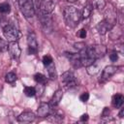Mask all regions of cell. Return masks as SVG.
<instances>
[{"mask_svg": "<svg viewBox=\"0 0 124 124\" xmlns=\"http://www.w3.org/2000/svg\"><path fill=\"white\" fill-rule=\"evenodd\" d=\"M34 79H35V81L37 82V83H41V84H46V76H44L43 74H41V73H38V74H36L35 76H34Z\"/></svg>", "mask_w": 124, "mask_h": 124, "instance_id": "obj_22", "label": "cell"}, {"mask_svg": "<svg viewBox=\"0 0 124 124\" xmlns=\"http://www.w3.org/2000/svg\"><path fill=\"white\" fill-rule=\"evenodd\" d=\"M123 114H124V109H123V108H121V110H120V112H119V114H118V116L122 118V117H123Z\"/></svg>", "mask_w": 124, "mask_h": 124, "instance_id": "obj_34", "label": "cell"}, {"mask_svg": "<svg viewBox=\"0 0 124 124\" xmlns=\"http://www.w3.org/2000/svg\"><path fill=\"white\" fill-rule=\"evenodd\" d=\"M36 115L32 111H23L17 116V121L20 123H31L35 120Z\"/></svg>", "mask_w": 124, "mask_h": 124, "instance_id": "obj_11", "label": "cell"}, {"mask_svg": "<svg viewBox=\"0 0 124 124\" xmlns=\"http://www.w3.org/2000/svg\"><path fill=\"white\" fill-rule=\"evenodd\" d=\"M11 11V7H10V4L7 3V2H3L0 4V13L2 14H8L10 13Z\"/></svg>", "mask_w": 124, "mask_h": 124, "instance_id": "obj_25", "label": "cell"}, {"mask_svg": "<svg viewBox=\"0 0 124 124\" xmlns=\"http://www.w3.org/2000/svg\"><path fill=\"white\" fill-rule=\"evenodd\" d=\"M92 10H93V6H92V4H87V5H85L84 8H83L81 16H82L83 18H87V17L91 15Z\"/></svg>", "mask_w": 124, "mask_h": 124, "instance_id": "obj_19", "label": "cell"}, {"mask_svg": "<svg viewBox=\"0 0 124 124\" xmlns=\"http://www.w3.org/2000/svg\"><path fill=\"white\" fill-rule=\"evenodd\" d=\"M62 97H63V91L62 89H57L54 94L52 95V98L50 100V106L51 107H57L60 103V101L62 100Z\"/></svg>", "mask_w": 124, "mask_h": 124, "instance_id": "obj_15", "label": "cell"}, {"mask_svg": "<svg viewBox=\"0 0 124 124\" xmlns=\"http://www.w3.org/2000/svg\"><path fill=\"white\" fill-rule=\"evenodd\" d=\"M55 4L53 0H41L40 2V11L44 15H50L54 10Z\"/></svg>", "mask_w": 124, "mask_h": 124, "instance_id": "obj_7", "label": "cell"}, {"mask_svg": "<svg viewBox=\"0 0 124 124\" xmlns=\"http://www.w3.org/2000/svg\"><path fill=\"white\" fill-rule=\"evenodd\" d=\"M99 70H100V67H99L95 62L87 67V73H88L90 76H95L96 74L99 73Z\"/></svg>", "mask_w": 124, "mask_h": 124, "instance_id": "obj_18", "label": "cell"}, {"mask_svg": "<svg viewBox=\"0 0 124 124\" xmlns=\"http://www.w3.org/2000/svg\"><path fill=\"white\" fill-rule=\"evenodd\" d=\"M27 45L29 54H36L38 51V42L34 32H29L27 35Z\"/></svg>", "mask_w": 124, "mask_h": 124, "instance_id": "obj_5", "label": "cell"}, {"mask_svg": "<svg viewBox=\"0 0 124 124\" xmlns=\"http://www.w3.org/2000/svg\"><path fill=\"white\" fill-rule=\"evenodd\" d=\"M53 62V59H52V57L50 56V55H48V54H46V55H45L44 57H43V64L46 67V66H48L49 64H51Z\"/></svg>", "mask_w": 124, "mask_h": 124, "instance_id": "obj_26", "label": "cell"}, {"mask_svg": "<svg viewBox=\"0 0 124 124\" xmlns=\"http://www.w3.org/2000/svg\"><path fill=\"white\" fill-rule=\"evenodd\" d=\"M8 43L5 41V40H3V39H1L0 38V52H5V51H7L8 50Z\"/></svg>", "mask_w": 124, "mask_h": 124, "instance_id": "obj_27", "label": "cell"}, {"mask_svg": "<svg viewBox=\"0 0 124 124\" xmlns=\"http://www.w3.org/2000/svg\"><path fill=\"white\" fill-rule=\"evenodd\" d=\"M51 112V108H50V105L47 103H42L38 109H37V114L39 117H46L50 114Z\"/></svg>", "mask_w": 124, "mask_h": 124, "instance_id": "obj_12", "label": "cell"}, {"mask_svg": "<svg viewBox=\"0 0 124 124\" xmlns=\"http://www.w3.org/2000/svg\"><path fill=\"white\" fill-rule=\"evenodd\" d=\"M66 55L68 56L71 64L75 67V68H79L81 67V63H80V57H79V53H66Z\"/></svg>", "mask_w": 124, "mask_h": 124, "instance_id": "obj_14", "label": "cell"}, {"mask_svg": "<svg viewBox=\"0 0 124 124\" xmlns=\"http://www.w3.org/2000/svg\"><path fill=\"white\" fill-rule=\"evenodd\" d=\"M123 102H124L123 95H121V94H115V95H113L112 100H111V103H112V105H113L114 108H121L122 105H123Z\"/></svg>", "mask_w": 124, "mask_h": 124, "instance_id": "obj_16", "label": "cell"}, {"mask_svg": "<svg viewBox=\"0 0 124 124\" xmlns=\"http://www.w3.org/2000/svg\"><path fill=\"white\" fill-rule=\"evenodd\" d=\"M3 34L5 36V38L9 41V42H16L18 39V31L17 29L11 25V24H7L4 26L3 28Z\"/></svg>", "mask_w": 124, "mask_h": 124, "instance_id": "obj_4", "label": "cell"}, {"mask_svg": "<svg viewBox=\"0 0 124 124\" xmlns=\"http://www.w3.org/2000/svg\"><path fill=\"white\" fill-rule=\"evenodd\" d=\"M109 59L111 60V61H116L117 59H118V53H117V51H112L110 54H109Z\"/></svg>", "mask_w": 124, "mask_h": 124, "instance_id": "obj_30", "label": "cell"}, {"mask_svg": "<svg viewBox=\"0 0 124 124\" xmlns=\"http://www.w3.org/2000/svg\"><path fill=\"white\" fill-rule=\"evenodd\" d=\"M88 119V114L87 113H84L80 116V121H86Z\"/></svg>", "mask_w": 124, "mask_h": 124, "instance_id": "obj_33", "label": "cell"}, {"mask_svg": "<svg viewBox=\"0 0 124 124\" xmlns=\"http://www.w3.org/2000/svg\"><path fill=\"white\" fill-rule=\"evenodd\" d=\"M111 27H112V25L110 23H108L107 20H102L97 24V30H98L99 34H101V35L107 34L111 29Z\"/></svg>", "mask_w": 124, "mask_h": 124, "instance_id": "obj_13", "label": "cell"}, {"mask_svg": "<svg viewBox=\"0 0 124 124\" xmlns=\"http://www.w3.org/2000/svg\"><path fill=\"white\" fill-rule=\"evenodd\" d=\"M74 46H75V47L78 50V52H79V51L84 50V49L87 47V46H85V44H84V43H76Z\"/></svg>", "mask_w": 124, "mask_h": 124, "instance_id": "obj_28", "label": "cell"}, {"mask_svg": "<svg viewBox=\"0 0 124 124\" xmlns=\"http://www.w3.org/2000/svg\"><path fill=\"white\" fill-rule=\"evenodd\" d=\"M88 99H89V93L88 92H84L79 96V100L81 102H86V101H88Z\"/></svg>", "mask_w": 124, "mask_h": 124, "instance_id": "obj_29", "label": "cell"}, {"mask_svg": "<svg viewBox=\"0 0 124 124\" xmlns=\"http://www.w3.org/2000/svg\"><path fill=\"white\" fill-rule=\"evenodd\" d=\"M63 120V116L62 115H59V114H49L48 117H47V121L49 122H53V123H59Z\"/></svg>", "mask_w": 124, "mask_h": 124, "instance_id": "obj_20", "label": "cell"}, {"mask_svg": "<svg viewBox=\"0 0 124 124\" xmlns=\"http://www.w3.org/2000/svg\"><path fill=\"white\" fill-rule=\"evenodd\" d=\"M41 16H42L40 17V19H41L43 30L46 33H50L52 31V19H51L50 16L49 15H44V14H42Z\"/></svg>", "mask_w": 124, "mask_h": 124, "instance_id": "obj_9", "label": "cell"}, {"mask_svg": "<svg viewBox=\"0 0 124 124\" xmlns=\"http://www.w3.org/2000/svg\"><path fill=\"white\" fill-rule=\"evenodd\" d=\"M68 2H70V3H74V2H76L77 0H67Z\"/></svg>", "mask_w": 124, "mask_h": 124, "instance_id": "obj_35", "label": "cell"}, {"mask_svg": "<svg viewBox=\"0 0 124 124\" xmlns=\"http://www.w3.org/2000/svg\"><path fill=\"white\" fill-rule=\"evenodd\" d=\"M8 50L14 59L19 58V56L21 54V49H20V46L17 42H10L8 45Z\"/></svg>", "mask_w": 124, "mask_h": 124, "instance_id": "obj_10", "label": "cell"}, {"mask_svg": "<svg viewBox=\"0 0 124 124\" xmlns=\"http://www.w3.org/2000/svg\"><path fill=\"white\" fill-rule=\"evenodd\" d=\"M108 114H109V109H108V108H105V109H104V111H103V113H102V116H103V117H108Z\"/></svg>", "mask_w": 124, "mask_h": 124, "instance_id": "obj_32", "label": "cell"}, {"mask_svg": "<svg viewBox=\"0 0 124 124\" xmlns=\"http://www.w3.org/2000/svg\"><path fill=\"white\" fill-rule=\"evenodd\" d=\"M18 6L24 17L30 18L35 15V9L32 0H18Z\"/></svg>", "mask_w": 124, "mask_h": 124, "instance_id": "obj_2", "label": "cell"}, {"mask_svg": "<svg viewBox=\"0 0 124 124\" xmlns=\"http://www.w3.org/2000/svg\"><path fill=\"white\" fill-rule=\"evenodd\" d=\"M107 52H108V49L103 45H94L86 47V53L96 60L98 58L104 57L107 54Z\"/></svg>", "mask_w": 124, "mask_h": 124, "instance_id": "obj_3", "label": "cell"}, {"mask_svg": "<svg viewBox=\"0 0 124 124\" xmlns=\"http://www.w3.org/2000/svg\"><path fill=\"white\" fill-rule=\"evenodd\" d=\"M46 69H47V74H48V77L51 78V79H55L57 75H56V70H55V65L53 64V62L51 64H49L48 66H46Z\"/></svg>", "mask_w": 124, "mask_h": 124, "instance_id": "obj_17", "label": "cell"}, {"mask_svg": "<svg viewBox=\"0 0 124 124\" xmlns=\"http://www.w3.org/2000/svg\"><path fill=\"white\" fill-rule=\"evenodd\" d=\"M23 91L27 97H34L36 95V89L35 87H32V86H25Z\"/></svg>", "mask_w": 124, "mask_h": 124, "instance_id": "obj_24", "label": "cell"}, {"mask_svg": "<svg viewBox=\"0 0 124 124\" xmlns=\"http://www.w3.org/2000/svg\"><path fill=\"white\" fill-rule=\"evenodd\" d=\"M63 15L66 23L71 27H76L81 17L80 12L74 6H67L63 11Z\"/></svg>", "mask_w": 124, "mask_h": 124, "instance_id": "obj_1", "label": "cell"}, {"mask_svg": "<svg viewBox=\"0 0 124 124\" xmlns=\"http://www.w3.org/2000/svg\"><path fill=\"white\" fill-rule=\"evenodd\" d=\"M92 6L96 10H103L106 7V1L105 0H93Z\"/></svg>", "mask_w": 124, "mask_h": 124, "instance_id": "obj_21", "label": "cell"}, {"mask_svg": "<svg viewBox=\"0 0 124 124\" xmlns=\"http://www.w3.org/2000/svg\"><path fill=\"white\" fill-rule=\"evenodd\" d=\"M78 37H79V38H81V39H83V38H85L86 37V30L85 29H80L78 32Z\"/></svg>", "mask_w": 124, "mask_h": 124, "instance_id": "obj_31", "label": "cell"}, {"mask_svg": "<svg viewBox=\"0 0 124 124\" xmlns=\"http://www.w3.org/2000/svg\"><path fill=\"white\" fill-rule=\"evenodd\" d=\"M5 80L8 83H14L16 80V75L15 73H13V72H9L5 76Z\"/></svg>", "mask_w": 124, "mask_h": 124, "instance_id": "obj_23", "label": "cell"}, {"mask_svg": "<svg viewBox=\"0 0 124 124\" xmlns=\"http://www.w3.org/2000/svg\"><path fill=\"white\" fill-rule=\"evenodd\" d=\"M118 67L117 66H113V65H109L105 67V69L102 72V76H101V79L100 81L105 82L107 80H108L112 76H114L117 72H118Z\"/></svg>", "mask_w": 124, "mask_h": 124, "instance_id": "obj_6", "label": "cell"}, {"mask_svg": "<svg viewBox=\"0 0 124 124\" xmlns=\"http://www.w3.org/2000/svg\"><path fill=\"white\" fill-rule=\"evenodd\" d=\"M61 81L65 84V86L67 87H72V86H75L77 84V79H76V77L74 75L73 72L71 71H67L65 72L62 77H61Z\"/></svg>", "mask_w": 124, "mask_h": 124, "instance_id": "obj_8", "label": "cell"}]
</instances>
